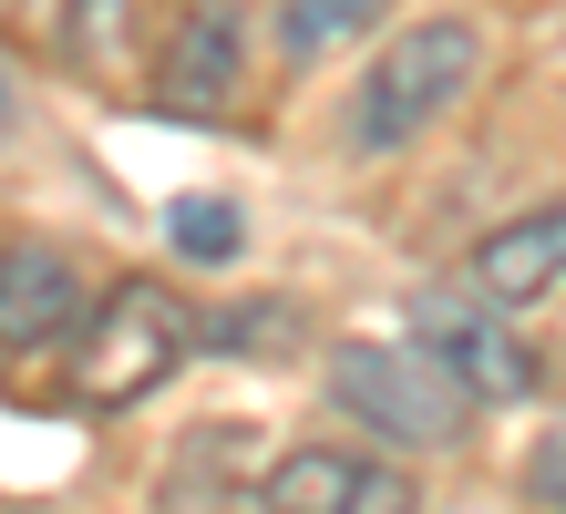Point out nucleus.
Instances as JSON below:
<instances>
[{
    "label": "nucleus",
    "mask_w": 566,
    "mask_h": 514,
    "mask_svg": "<svg viewBox=\"0 0 566 514\" xmlns=\"http://www.w3.org/2000/svg\"><path fill=\"white\" fill-rule=\"evenodd\" d=\"M196 339H207V329H196V308L165 279H114L104 298L83 308V329H73V401L83 411H124V401L165 391Z\"/></svg>",
    "instance_id": "1"
},
{
    "label": "nucleus",
    "mask_w": 566,
    "mask_h": 514,
    "mask_svg": "<svg viewBox=\"0 0 566 514\" xmlns=\"http://www.w3.org/2000/svg\"><path fill=\"white\" fill-rule=\"evenodd\" d=\"M52 31L73 42V62H114L135 42V0H52Z\"/></svg>",
    "instance_id": "11"
},
{
    "label": "nucleus",
    "mask_w": 566,
    "mask_h": 514,
    "mask_svg": "<svg viewBox=\"0 0 566 514\" xmlns=\"http://www.w3.org/2000/svg\"><path fill=\"white\" fill-rule=\"evenodd\" d=\"M360 31H381V0H279V52L289 62H319L360 42Z\"/></svg>",
    "instance_id": "9"
},
{
    "label": "nucleus",
    "mask_w": 566,
    "mask_h": 514,
    "mask_svg": "<svg viewBox=\"0 0 566 514\" xmlns=\"http://www.w3.org/2000/svg\"><path fill=\"white\" fill-rule=\"evenodd\" d=\"M248 83V21H238V0H186L176 31H165V52H155V103L165 114H227Z\"/></svg>",
    "instance_id": "6"
},
{
    "label": "nucleus",
    "mask_w": 566,
    "mask_h": 514,
    "mask_svg": "<svg viewBox=\"0 0 566 514\" xmlns=\"http://www.w3.org/2000/svg\"><path fill=\"white\" fill-rule=\"evenodd\" d=\"M83 268L42 248V237H21V248H0V360H42V350H73L83 329Z\"/></svg>",
    "instance_id": "7"
},
{
    "label": "nucleus",
    "mask_w": 566,
    "mask_h": 514,
    "mask_svg": "<svg viewBox=\"0 0 566 514\" xmlns=\"http://www.w3.org/2000/svg\"><path fill=\"white\" fill-rule=\"evenodd\" d=\"M412 339L463 381V401H474V411H484V401H536V381H546L536 350L505 329V308H484L474 289H422V298H412Z\"/></svg>",
    "instance_id": "5"
},
{
    "label": "nucleus",
    "mask_w": 566,
    "mask_h": 514,
    "mask_svg": "<svg viewBox=\"0 0 566 514\" xmlns=\"http://www.w3.org/2000/svg\"><path fill=\"white\" fill-rule=\"evenodd\" d=\"M329 401L350 411L381 453H443L474 432V401L422 339H340L329 350Z\"/></svg>",
    "instance_id": "3"
},
{
    "label": "nucleus",
    "mask_w": 566,
    "mask_h": 514,
    "mask_svg": "<svg viewBox=\"0 0 566 514\" xmlns=\"http://www.w3.org/2000/svg\"><path fill=\"white\" fill-rule=\"evenodd\" d=\"M463 289L484 308H536L546 289H566V206H525V217L484 227L474 248H463Z\"/></svg>",
    "instance_id": "8"
},
{
    "label": "nucleus",
    "mask_w": 566,
    "mask_h": 514,
    "mask_svg": "<svg viewBox=\"0 0 566 514\" xmlns=\"http://www.w3.org/2000/svg\"><path fill=\"white\" fill-rule=\"evenodd\" d=\"M165 237H176L186 258L227 268V258L248 248V217H238V206H227V196H176V206H165Z\"/></svg>",
    "instance_id": "10"
},
{
    "label": "nucleus",
    "mask_w": 566,
    "mask_h": 514,
    "mask_svg": "<svg viewBox=\"0 0 566 514\" xmlns=\"http://www.w3.org/2000/svg\"><path fill=\"white\" fill-rule=\"evenodd\" d=\"M258 514H422V484L381 442H289L258 463Z\"/></svg>",
    "instance_id": "4"
},
{
    "label": "nucleus",
    "mask_w": 566,
    "mask_h": 514,
    "mask_svg": "<svg viewBox=\"0 0 566 514\" xmlns=\"http://www.w3.org/2000/svg\"><path fill=\"white\" fill-rule=\"evenodd\" d=\"M484 62V31L463 11H432V21H402L391 42L371 52V73H360V103H350V145L360 155H402L422 145L432 124L463 103V83H474Z\"/></svg>",
    "instance_id": "2"
},
{
    "label": "nucleus",
    "mask_w": 566,
    "mask_h": 514,
    "mask_svg": "<svg viewBox=\"0 0 566 514\" xmlns=\"http://www.w3.org/2000/svg\"><path fill=\"white\" fill-rule=\"evenodd\" d=\"M525 494H536L546 514H566V422L536 432V453H525Z\"/></svg>",
    "instance_id": "12"
},
{
    "label": "nucleus",
    "mask_w": 566,
    "mask_h": 514,
    "mask_svg": "<svg viewBox=\"0 0 566 514\" xmlns=\"http://www.w3.org/2000/svg\"><path fill=\"white\" fill-rule=\"evenodd\" d=\"M21 124V93H11V73H0V134H11Z\"/></svg>",
    "instance_id": "13"
}]
</instances>
